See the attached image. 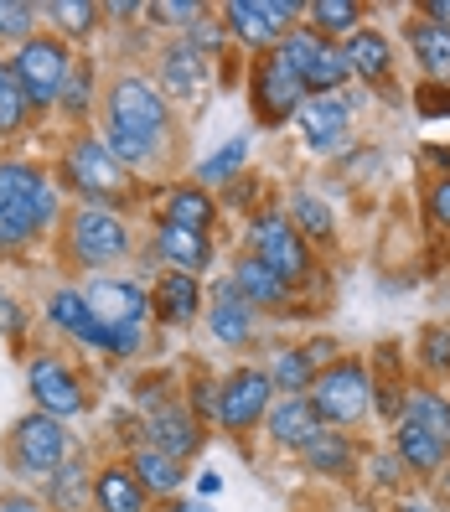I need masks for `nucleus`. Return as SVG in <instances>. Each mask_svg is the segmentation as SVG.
Instances as JSON below:
<instances>
[{"label":"nucleus","mask_w":450,"mask_h":512,"mask_svg":"<svg viewBox=\"0 0 450 512\" xmlns=\"http://www.w3.org/2000/svg\"><path fill=\"white\" fill-rule=\"evenodd\" d=\"M321 47H326V42L311 32V26H290V32L280 37V47H275V57H280V63H285L295 78H306V68L321 57Z\"/></svg>","instance_id":"f704fd0d"},{"label":"nucleus","mask_w":450,"mask_h":512,"mask_svg":"<svg viewBox=\"0 0 450 512\" xmlns=\"http://www.w3.org/2000/svg\"><path fill=\"white\" fill-rule=\"evenodd\" d=\"M249 244H254V259H264L285 285H300L311 275V249L285 213H259L249 223Z\"/></svg>","instance_id":"0eeeda50"},{"label":"nucleus","mask_w":450,"mask_h":512,"mask_svg":"<svg viewBox=\"0 0 450 512\" xmlns=\"http://www.w3.org/2000/svg\"><path fill=\"white\" fill-rule=\"evenodd\" d=\"M269 378L259 368H238L223 388H218V419H223V430L233 435H244L249 425H259V419L269 414Z\"/></svg>","instance_id":"9d476101"},{"label":"nucleus","mask_w":450,"mask_h":512,"mask_svg":"<svg viewBox=\"0 0 450 512\" xmlns=\"http://www.w3.org/2000/svg\"><path fill=\"white\" fill-rule=\"evenodd\" d=\"M26 388H32L37 399V414H52V419H73L83 414V383L57 363V357H37L32 368H26Z\"/></svg>","instance_id":"9b49d317"},{"label":"nucleus","mask_w":450,"mask_h":512,"mask_svg":"<svg viewBox=\"0 0 450 512\" xmlns=\"http://www.w3.org/2000/svg\"><path fill=\"white\" fill-rule=\"evenodd\" d=\"M264 11H269V21H275L280 32H290V21L306 11V6H300V0H264Z\"/></svg>","instance_id":"de8ad7c7"},{"label":"nucleus","mask_w":450,"mask_h":512,"mask_svg":"<svg viewBox=\"0 0 450 512\" xmlns=\"http://www.w3.org/2000/svg\"><path fill=\"white\" fill-rule=\"evenodd\" d=\"M218 487H223V481H218L213 471H207V476H197V492H202V497H218Z\"/></svg>","instance_id":"4d7b16f0"},{"label":"nucleus","mask_w":450,"mask_h":512,"mask_svg":"<svg viewBox=\"0 0 450 512\" xmlns=\"http://www.w3.org/2000/svg\"><path fill=\"white\" fill-rule=\"evenodd\" d=\"M264 378H269V388H275V394L295 399V394H306V388L316 383V363H311L306 347H280Z\"/></svg>","instance_id":"a878e982"},{"label":"nucleus","mask_w":450,"mask_h":512,"mask_svg":"<svg viewBox=\"0 0 450 512\" xmlns=\"http://www.w3.org/2000/svg\"><path fill=\"white\" fill-rule=\"evenodd\" d=\"M218 42H223V26H218V21H197V26H192V47H197V52H202V47L213 52Z\"/></svg>","instance_id":"09e8293b"},{"label":"nucleus","mask_w":450,"mask_h":512,"mask_svg":"<svg viewBox=\"0 0 450 512\" xmlns=\"http://www.w3.org/2000/svg\"><path fill=\"white\" fill-rule=\"evenodd\" d=\"M352 99H342V94H332V99H306L295 109V125H300V135H306V145L311 150H321V156H337V150L347 145V135H352Z\"/></svg>","instance_id":"ddd939ff"},{"label":"nucleus","mask_w":450,"mask_h":512,"mask_svg":"<svg viewBox=\"0 0 450 512\" xmlns=\"http://www.w3.org/2000/svg\"><path fill=\"white\" fill-rule=\"evenodd\" d=\"M63 182H68L88 207L125 202V197L135 192L130 171L119 166L109 150H104V140H94V135H78V140L68 145V156H63Z\"/></svg>","instance_id":"f257e3e1"},{"label":"nucleus","mask_w":450,"mask_h":512,"mask_svg":"<svg viewBox=\"0 0 450 512\" xmlns=\"http://www.w3.org/2000/svg\"><path fill=\"white\" fill-rule=\"evenodd\" d=\"M430 223L450 233V176H440V182L430 187Z\"/></svg>","instance_id":"49530a36"},{"label":"nucleus","mask_w":450,"mask_h":512,"mask_svg":"<svg viewBox=\"0 0 450 512\" xmlns=\"http://www.w3.org/2000/svg\"><path fill=\"white\" fill-rule=\"evenodd\" d=\"M42 16H52L68 37H88V32H94V21H99V6H94V0H47Z\"/></svg>","instance_id":"e433bc0d"},{"label":"nucleus","mask_w":450,"mask_h":512,"mask_svg":"<svg viewBox=\"0 0 450 512\" xmlns=\"http://www.w3.org/2000/svg\"><path fill=\"white\" fill-rule=\"evenodd\" d=\"M264 425H269V435H275L280 445H306L316 430H321V419H316V409H311V399H285V404H275V409H269L264 414Z\"/></svg>","instance_id":"4be33fe9"},{"label":"nucleus","mask_w":450,"mask_h":512,"mask_svg":"<svg viewBox=\"0 0 450 512\" xmlns=\"http://www.w3.org/2000/svg\"><path fill=\"white\" fill-rule=\"evenodd\" d=\"M88 471H83V461H63V466H57L52 471V502L57 507H83V497H88V481H83Z\"/></svg>","instance_id":"a19ab883"},{"label":"nucleus","mask_w":450,"mask_h":512,"mask_svg":"<svg viewBox=\"0 0 450 512\" xmlns=\"http://www.w3.org/2000/svg\"><path fill=\"white\" fill-rule=\"evenodd\" d=\"M202 73H207V63H202V52L192 42L166 47L161 52V99H176V104L197 99L202 94Z\"/></svg>","instance_id":"2eb2a0df"},{"label":"nucleus","mask_w":450,"mask_h":512,"mask_svg":"<svg viewBox=\"0 0 450 512\" xmlns=\"http://www.w3.org/2000/svg\"><path fill=\"white\" fill-rule=\"evenodd\" d=\"M47 321L57 326V331H68V337L78 342L88 326H94V311H88V300H83V290H57L52 300H47Z\"/></svg>","instance_id":"72a5a7b5"},{"label":"nucleus","mask_w":450,"mask_h":512,"mask_svg":"<svg viewBox=\"0 0 450 512\" xmlns=\"http://www.w3.org/2000/svg\"><path fill=\"white\" fill-rule=\"evenodd\" d=\"M347 78H352V68H347V52L337 47V42H326L321 47V57L306 68V99H332V94H342L347 88Z\"/></svg>","instance_id":"cd10ccee"},{"label":"nucleus","mask_w":450,"mask_h":512,"mask_svg":"<svg viewBox=\"0 0 450 512\" xmlns=\"http://www.w3.org/2000/svg\"><path fill=\"white\" fill-rule=\"evenodd\" d=\"M218 218V202L207 197L202 187H176L161 207V223H176V228H192V233H207Z\"/></svg>","instance_id":"b1692460"},{"label":"nucleus","mask_w":450,"mask_h":512,"mask_svg":"<svg viewBox=\"0 0 450 512\" xmlns=\"http://www.w3.org/2000/svg\"><path fill=\"white\" fill-rule=\"evenodd\" d=\"M342 52H347L352 78L383 83L388 73H394V47H388V37H383V32H373V26H357V32L342 42Z\"/></svg>","instance_id":"f3484780"},{"label":"nucleus","mask_w":450,"mask_h":512,"mask_svg":"<svg viewBox=\"0 0 450 512\" xmlns=\"http://www.w3.org/2000/svg\"><path fill=\"white\" fill-rule=\"evenodd\" d=\"M11 326H21V316H16V300H11V295H0V331H11Z\"/></svg>","instance_id":"5fc2aeb1"},{"label":"nucleus","mask_w":450,"mask_h":512,"mask_svg":"<svg viewBox=\"0 0 450 512\" xmlns=\"http://www.w3.org/2000/svg\"><path fill=\"white\" fill-rule=\"evenodd\" d=\"M135 481H140V487L145 492H176V487H182V461H171L166 456V450H156V445H150V450H135Z\"/></svg>","instance_id":"7c9ffc66"},{"label":"nucleus","mask_w":450,"mask_h":512,"mask_svg":"<svg viewBox=\"0 0 450 512\" xmlns=\"http://www.w3.org/2000/svg\"><path fill=\"white\" fill-rule=\"evenodd\" d=\"M26 114H32V104H26L21 83H16V73L6 63V68H0V135H16L26 125Z\"/></svg>","instance_id":"58836bf2"},{"label":"nucleus","mask_w":450,"mask_h":512,"mask_svg":"<svg viewBox=\"0 0 450 512\" xmlns=\"http://www.w3.org/2000/svg\"><path fill=\"white\" fill-rule=\"evenodd\" d=\"M88 94H94V68H78L73 63V73H68V83H63V94H57V109H63V114H73V119H83L88 109H94V104H88Z\"/></svg>","instance_id":"79ce46f5"},{"label":"nucleus","mask_w":450,"mask_h":512,"mask_svg":"<svg viewBox=\"0 0 450 512\" xmlns=\"http://www.w3.org/2000/svg\"><path fill=\"white\" fill-rule=\"evenodd\" d=\"M0 512H42L32 497H6V502H0Z\"/></svg>","instance_id":"6e6d98bb"},{"label":"nucleus","mask_w":450,"mask_h":512,"mask_svg":"<svg viewBox=\"0 0 450 512\" xmlns=\"http://www.w3.org/2000/svg\"><path fill=\"white\" fill-rule=\"evenodd\" d=\"M197 311H202V285H197L192 275H176V269H166L161 285H156V316L171 321V326H187Z\"/></svg>","instance_id":"412c9836"},{"label":"nucleus","mask_w":450,"mask_h":512,"mask_svg":"<svg viewBox=\"0 0 450 512\" xmlns=\"http://www.w3.org/2000/svg\"><path fill=\"white\" fill-rule=\"evenodd\" d=\"M0 213L26 223L37 238L57 223V187L32 161H0Z\"/></svg>","instance_id":"f03ea898"},{"label":"nucleus","mask_w":450,"mask_h":512,"mask_svg":"<svg viewBox=\"0 0 450 512\" xmlns=\"http://www.w3.org/2000/svg\"><path fill=\"white\" fill-rule=\"evenodd\" d=\"M419 11H425V21H430V26H445V32H450V0H425Z\"/></svg>","instance_id":"603ef678"},{"label":"nucleus","mask_w":450,"mask_h":512,"mask_svg":"<svg viewBox=\"0 0 450 512\" xmlns=\"http://www.w3.org/2000/svg\"><path fill=\"white\" fill-rule=\"evenodd\" d=\"M368 399H373V383H368V368L363 363H332L326 373H316L311 383V409L326 430L332 425H352V419L368 414Z\"/></svg>","instance_id":"39448f33"},{"label":"nucleus","mask_w":450,"mask_h":512,"mask_svg":"<svg viewBox=\"0 0 450 512\" xmlns=\"http://www.w3.org/2000/svg\"><path fill=\"white\" fill-rule=\"evenodd\" d=\"M399 512H430V507H419V502H409V507H399Z\"/></svg>","instance_id":"052dcab7"},{"label":"nucleus","mask_w":450,"mask_h":512,"mask_svg":"<svg viewBox=\"0 0 450 512\" xmlns=\"http://www.w3.org/2000/svg\"><path fill=\"white\" fill-rule=\"evenodd\" d=\"M404 414L414 419L419 430H430L440 445H450V404L440 394H425V388H414V394L404 399Z\"/></svg>","instance_id":"473e14b6"},{"label":"nucleus","mask_w":450,"mask_h":512,"mask_svg":"<svg viewBox=\"0 0 450 512\" xmlns=\"http://www.w3.org/2000/svg\"><path fill=\"white\" fill-rule=\"evenodd\" d=\"M32 228H26V223H16L11 213H0V254H16V249H26V244H32Z\"/></svg>","instance_id":"a18cd8bd"},{"label":"nucleus","mask_w":450,"mask_h":512,"mask_svg":"<svg viewBox=\"0 0 450 512\" xmlns=\"http://www.w3.org/2000/svg\"><path fill=\"white\" fill-rule=\"evenodd\" d=\"M156 254L176 269V275H202L213 264V238L207 233H192V228H176V223H161L156 228Z\"/></svg>","instance_id":"4468645a"},{"label":"nucleus","mask_w":450,"mask_h":512,"mask_svg":"<svg viewBox=\"0 0 450 512\" xmlns=\"http://www.w3.org/2000/svg\"><path fill=\"white\" fill-rule=\"evenodd\" d=\"M104 150H109V156L119 161V166H150V161H156V140H140V135H130V130H119V125H109V119H104Z\"/></svg>","instance_id":"c9c22d12"},{"label":"nucleus","mask_w":450,"mask_h":512,"mask_svg":"<svg viewBox=\"0 0 450 512\" xmlns=\"http://www.w3.org/2000/svg\"><path fill=\"white\" fill-rule=\"evenodd\" d=\"M150 435H156V450H166L171 461H187L192 450L202 445V430L192 425L182 409H171V404L150 414Z\"/></svg>","instance_id":"5701e85b"},{"label":"nucleus","mask_w":450,"mask_h":512,"mask_svg":"<svg viewBox=\"0 0 450 512\" xmlns=\"http://www.w3.org/2000/svg\"><path fill=\"white\" fill-rule=\"evenodd\" d=\"M207 331L228 347H244L254 337V306L233 290V280L218 285V300H213V311H207Z\"/></svg>","instance_id":"dca6fc26"},{"label":"nucleus","mask_w":450,"mask_h":512,"mask_svg":"<svg viewBox=\"0 0 450 512\" xmlns=\"http://www.w3.org/2000/svg\"><path fill=\"white\" fill-rule=\"evenodd\" d=\"M419 347H425V368H435V373L450 368V331H445V326H430Z\"/></svg>","instance_id":"c03bdc74"},{"label":"nucleus","mask_w":450,"mask_h":512,"mask_svg":"<svg viewBox=\"0 0 450 512\" xmlns=\"http://www.w3.org/2000/svg\"><path fill=\"white\" fill-rule=\"evenodd\" d=\"M109 125H119V130H130V135H140V140H171V104L161 99V88L156 83H145V78H135V73H125V78H114L109 83Z\"/></svg>","instance_id":"7ed1b4c3"},{"label":"nucleus","mask_w":450,"mask_h":512,"mask_svg":"<svg viewBox=\"0 0 450 512\" xmlns=\"http://www.w3.org/2000/svg\"><path fill=\"white\" fill-rule=\"evenodd\" d=\"M233 290L244 295L249 306H285V300H290V285L264 259H254V254H244L233 264Z\"/></svg>","instance_id":"6ab92c4d"},{"label":"nucleus","mask_w":450,"mask_h":512,"mask_svg":"<svg viewBox=\"0 0 450 512\" xmlns=\"http://www.w3.org/2000/svg\"><path fill=\"white\" fill-rule=\"evenodd\" d=\"M37 21H42L37 6H26V0H0V42H32Z\"/></svg>","instance_id":"ea45409f"},{"label":"nucleus","mask_w":450,"mask_h":512,"mask_svg":"<svg viewBox=\"0 0 450 512\" xmlns=\"http://www.w3.org/2000/svg\"><path fill=\"white\" fill-rule=\"evenodd\" d=\"M94 497H99V507H104V512H145V487L135 481V471H125V466L99 471Z\"/></svg>","instance_id":"c85d7f7f"},{"label":"nucleus","mask_w":450,"mask_h":512,"mask_svg":"<svg viewBox=\"0 0 450 512\" xmlns=\"http://www.w3.org/2000/svg\"><path fill=\"white\" fill-rule=\"evenodd\" d=\"M290 218H295V233L300 238H332L337 233V218L316 192H295L290 197Z\"/></svg>","instance_id":"2f4dec72"},{"label":"nucleus","mask_w":450,"mask_h":512,"mask_svg":"<svg viewBox=\"0 0 450 512\" xmlns=\"http://www.w3.org/2000/svg\"><path fill=\"white\" fill-rule=\"evenodd\" d=\"M83 300H88V311H94V321L109 326V331H140V321L150 311L145 290L130 285V280H94L83 290Z\"/></svg>","instance_id":"f8f14e48"},{"label":"nucleus","mask_w":450,"mask_h":512,"mask_svg":"<svg viewBox=\"0 0 450 512\" xmlns=\"http://www.w3.org/2000/svg\"><path fill=\"white\" fill-rule=\"evenodd\" d=\"M409 47L414 63L425 68V83H450V32L430 21H409Z\"/></svg>","instance_id":"aec40b11"},{"label":"nucleus","mask_w":450,"mask_h":512,"mask_svg":"<svg viewBox=\"0 0 450 512\" xmlns=\"http://www.w3.org/2000/svg\"><path fill=\"white\" fill-rule=\"evenodd\" d=\"M440 487H445V497H450V466H445V476H440Z\"/></svg>","instance_id":"bf43d9fd"},{"label":"nucleus","mask_w":450,"mask_h":512,"mask_svg":"<svg viewBox=\"0 0 450 512\" xmlns=\"http://www.w3.org/2000/svg\"><path fill=\"white\" fill-rule=\"evenodd\" d=\"M197 414H213L218 419V383L213 378H197Z\"/></svg>","instance_id":"8fccbe9b"},{"label":"nucleus","mask_w":450,"mask_h":512,"mask_svg":"<svg viewBox=\"0 0 450 512\" xmlns=\"http://www.w3.org/2000/svg\"><path fill=\"white\" fill-rule=\"evenodd\" d=\"M414 104H419V114H430V119L450 114V83H419L414 88Z\"/></svg>","instance_id":"37998d69"},{"label":"nucleus","mask_w":450,"mask_h":512,"mask_svg":"<svg viewBox=\"0 0 450 512\" xmlns=\"http://www.w3.org/2000/svg\"><path fill=\"white\" fill-rule=\"evenodd\" d=\"M300 456H306V466H311L316 476H347V471H352V440L321 425L306 445H300Z\"/></svg>","instance_id":"bb28decb"},{"label":"nucleus","mask_w":450,"mask_h":512,"mask_svg":"<svg viewBox=\"0 0 450 512\" xmlns=\"http://www.w3.org/2000/svg\"><path fill=\"white\" fill-rule=\"evenodd\" d=\"M11 73L21 83L26 104H32V109H52L57 94H63V83H68V73H73V57H68V47L57 37H32V42L16 47Z\"/></svg>","instance_id":"20e7f679"},{"label":"nucleus","mask_w":450,"mask_h":512,"mask_svg":"<svg viewBox=\"0 0 450 512\" xmlns=\"http://www.w3.org/2000/svg\"><path fill=\"white\" fill-rule=\"evenodd\" d=\"M156 16H171V21H192V16H202V6H197V0H171V6H156Z\"/></svg>","instance_id":"3c124183"},{"label":"nucleus","mask_w":450,"mask_h":512,"mask_svg":"<svg viewBox=\"0 0 450 512\" xmlns=\"http://www.w3.org/2000/svg\"><path fill=\"white\" fill-rule=\"evenodd\" d=\"M399 466H404L399 456H383L378 461V481H383V487H394V481H399Z\"/></svg>","instance_id":"864d4df0"},{"label":"nucleus","mask_w":450,"mask_h":512,"mask_svg":"<svg viewBox=\"0 0 450 512\" xmlns=\"http://www.w3.org/2000/svg\"><path fill=\"white\" fill-rule=\"evenodd\" d=\"M306 16H311V32L326 42V37H352L357 21H363V6L357 0H311Z\"/></svg>","instance_id":"c756f323"},{"label":"nucleus","mask_w":450,"mask_h":512,"mask_svg":"<svg viewBox=\"0 0 450 512\" xmlns=\"http://www.w3.org/2000/svg\"><path fill=\"white\" fill-rule=\"evenodd\" d=\"M249 94H254V109H259L264 125H285V119H295V109L306 104V83H300L275 52H259Z\"/></svg>","instance_id":"1a4fd4ad"},{"label":"nucleus","mask_w":450,"mask_h":512,"mask_svg":"<svg viewBox=\"0 0 450 512\" xmlns=\"http://www.w3.org/2000/svg\"><path fill=\"white\" fill-rule=\"evenodd\" d=\"M223 26H228V32L238 37V42H249L254 52H269V47H280V26L275 21H269V11H264V0H228V6H223Z\"/></svg>","instance_id":"a211bd4d"},{"label":"nucleus","mask_w":450,"mask_h":512,"mask_svg":"<svg viewBox=\"0 0 450 512\" xmlns=\"http://www.w3.org/2000/svg\"><path fill=\"white\" fill-rule=\"evenodd\" d=\"M182 512H213V507H207V502H187Z\"/></svg>","instance_id":"13d9d810"},{"label":"nucleus","mask_w":450,"mask_h":512,"mask_svg":"<svg viewBox=\"0 0 450 512\" xmlns=\"http://www.w3.org/2000/svg\"><path fill=\"white\" fill-rule=\"evenodd\" d=\"M394 445H399V461H404L409 471H440V466H445V450H450V445H440L430 430H419L409 414L399 419Z\"/></svg>","instance_id":"393cba45"},{"label":"nucleus","mask_w":450,"mask_h":512,"mask_svg":"<svg viewBox=\"0 0 450 512\" xmlns=\"http://www.w3.org/2000/svg\"><path fill=\"white\" fill-rule=\"evenodd\" d=\"M244 161H249V140L233 135V140L218 150V156H207V161L197 166V182H202V187H218V182H228V176L244 166Z\"/></svg>","instance_id":"4c0bfd02"},{"label":"nucleus","mask_w":450,"mask_h":512,"mask_svg":"<svg viewBox=\"0 0 450 512\" xmlns=\"http://www.w3.org/2000/svg\"><path fill=\"white\" fill-rule=\"evenodd\" d=\"M68 254L78 264H114L130 254V228L114 207H73L68 213Z\"/></svg>","instance_id":"423d86ee"},{"label":"nucleus","mask_w":450,"mask_h":512,"mask_svg":"<svg viewBox=\"0 0 450 512\" xmlns=\"http://www.w3.org/2000/svg\"><path fill=\"white\" fill-rule=\"evenodd\" d=\"M11 456H16V471L26 476H52L57 466L68 461V430L63 419L52 414H26L16 435H11Z\"/></svg>","instance_id":"6e6552de"}]
</instances>
